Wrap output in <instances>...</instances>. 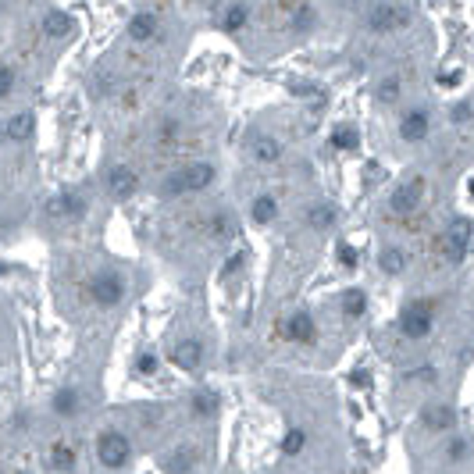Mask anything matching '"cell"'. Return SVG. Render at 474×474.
Instances as JSON below:
<instances>
[{
	"label": "cell",
	"instance_id": "cell-1",
	"mask_svg": "<svg viewBox=\"0 0 474 474\" xmlns=\"http://www.w3.org/2000/svg\"><path fill=\"white\" fill-rule=\"evenodd\" d=\"M214 178H217V168H214V164H207V161H196V164H185L182 171L168 175V178H164V185H161V193H164V196L203 193Z\"/></svg>",
	"mask_w": 474,
	"mask_h": 474
},
{
	"label": "cell",
	"instance_id": "cell-2",
	"mask_svg": "<svg viewBox=\"0 0 474 474\" xmlns=\"http://www.w3.org/2000/svg\"><path fill=\"white\" fill-rule=\"evenodd\" d=\"M97 460H100V467H107V470H122V467L132 460V442H129V435L118 431V428L100 431V435H97Z\"/></svg>",
	"mask_w": 474,
	"mask_h": 474
},
{
	"label": "cell",
	"instance_id": "cell-3",
	"mask_svg": "<svg viewBox=\"0 0 474 474\" xmlns=\"http://www.w3.org/2000/svg\"><path fill=\"white\" fill-rule=\"evenodd\" d=\"M470 235H474V221H470V217H453L449 228L442 232V239H438V254H442V261L460 264V261L467 257Z\"/></svg>",
	"mask_w": 474,
	"mask_h": 474
},
{
	"label": "cell",
	"instance_id": "cell-4",
	"mask_svg": "<svg viewBox=\"0 0 474 474\" xmlns=\"http://www.w3.org/2000/svg\"><path fill=\"white\" fill-rule=\"evenodd\" d=\"M399 328L406 339H424L431 335L435 328V300H414L403 307V318H399Z\"/></svg>",
	"mask_w": 474,
	"mask_h": 474
},
{
	"label": "cell",
	"instance_id": "cell-5",
	"mask_svg": "<svg viewBox=\"0 0 474 474\" xmlns=\"http://www.w3.org/2000/svg\"><path fill=\"white\" fill-rule=\"evenodd\" d=\"M406 26H410V11L396 8L392 0H378V4L367 11V29H375V33H399Z\"/></svg>",
	"mask_w": 474,
	"mask_h": 474
},
{
	"label": "cell",
	"instance_id": "cell-6",
	"mask_svg": "<svg viewBox=\"0 0 474 474\" xmlns=\"http://www.w3.org/2000/svg\"><path fill=\"white\" fill-rule=\"evenodd\" d=\"M125 296V279L118 271H100L90 279V300L97 307H118Z\"/></svg>",
	"mask_w": 474,
	"mask_h": 474
},
{
	"label": "cell",
	"instance_id": "cell-7",
	"mask_svg": "<svg viewBox=\"0 0 474 474\" xmlns=\"http://www.w3.org/2000/svg\"><path fill=\"white\" fill-rule=\"evenodd\" d=\"M421 196H424V178H421V175H414V178H406L403 185H396V189H392L389 207H392L396 214H410V210H417Z\"/></svg>",
	"mask_w": 474,
	"mask_h": 474
},
{
	"label": "cell",
	"instance_id": "cell-8",
	"mask_svg": "<svg viewBox=\"0 0 474 474\" xmlns=\"http://www.w3.org/2000/svg\"><path fill=\"white\" fill-rule=\"evenodd\" d=\"M136 189H139V175H136L129 164H114V168L107 171V193H111L114 200H132Z\"/></svg>",
	"mask_w": 474,
	"mask_h": 474
},
{
	"label": "cell",
	"instance_id": "cell-9",
	"mask_svg": "<svg viewBox=\"0 0 474 474\" xmlns=\"http://www.w3.org/2000/svg\"><path fill=\"white\" fill-rule=\"evenodd\" d=\"M86 200L79 196V193H61V196H54L50 203H47V217H58V221H75V217H82L86 214Z\"/></svg>",
	"mask_w": 474,
	"mask_h": 474
},
{
	"label": "cell",
	"instance_id": "cell-10",
	"mask_svg": "<svg viewBox=\"0 0 474 474\" xmlns=\"http://www.w3.org/2000/svg\"><path fill=\"white\" fill-rule=\"evenodd\" d=\"M286 335H289L293 343L307 346V343H314V339H318V325H314V318H311V314L296 311V314L286 321Z\"/></svg>",
	"mask_w": 474,
	"mask_h": 474
},
{
	"label": "cell",
	"instance_id": "cell-11",
	"mask_svg": "<svg viewBox=\"0 0 474 474\" xmlns=\"http://www.w3.org/2000/svg\"><path fill=\"white\" fill-rule=\"evenodd\" d=\"M171 360H175V367H182V371H200V364H203V346H200L196 339H182V343L171 350Z\"/></svg>",
	"mask_w": 474,
	"mask_h": 474
},
{
	"label": "cell",
	"instance_id": "cell-12",
	"mask_svg": "<svg viewBox=\"0 0 474 474\" xmlns=\"http://www.w3.org/2000/svg\"><path fill=\"white\" fill-rule=\"evenodd\" d=\"M428 129H431V125H428V111H421V107H417V111H406L403 122H399V136H403L406 143H421V139L428 136Z\"/></svg>",
	"mask_w": 474,
	"mask_h": 474
},
{
	"label": "cell",
	"instance_id": "cell-13",
	"mask_svg": "<svg viewBox=\"0 0 474 474\" xmlns=\"http://www.w3.org/2000/svg\"><path fill=\"white\" fill-rule=\"evenodd\" d=\"M40 29H43V36H50V40H65V36H72L75 22H72V15H65V11H47Z\"/></svg>",
	"mask_w": 474,
	"mask_h": 474
},
{
	"label": "cell",
	"instance_id": "cell-14",
	"mask_svg": "<svg viewBox=\"0 0 474 474\" xmlns=\"http://www.w3.org/2000/svg\"><path fill=\"white\" fill-rule=\"evenodd\" d=\"M33 125H36V118H33L29 111H18V114L8 118V125H4V139H11V143H26V139L33 136Z\"/></svg>",
	"mask_w": 474,
	"mask_h": 474
},
{
	"label": "cell",
	"instance_id": "cell-15",
	"mask_svg": "<svg viewBox=\"0 0 474 474\" xmlns=\"http://www.w3.org/2000/svg\"><path fill=\"white\" fill-rule=\"evenodd\" d=\"M250 153H254V161H261V164H275V161L282 157V143H279L275 136H257V139L250 143Z\"/></svg>",
	"mask_w": 474,
	"mask_h": 474
},
{
	"label": "cell",
	"instance_id": "cell-16",
	"mask_svg": "<svg viewBox=\"0 0 474 474\" xmlns=\"http://www.w3.org/2000/svg\"><path fill=\"white\" fill-rule=\"evenodd\" d=\"M421 421H424V428H431V431H446V428L453 424V410H449L446 403H428V406L421 410Z\"/></svg>",
	"mask_w": 474,
	"mask_h": 474
},
{
	"label": "cell",
	"instance_id": "cell-17",
	"mask_svg": "<svg viewBox=\"0 0 474 474\" xmlns=\"http://www.w3.org/2000/svg\"><path fill=\"white\" fill-rule=\"evenodd\" d=\"M129 36H132L136 43H146V40H153V36H157V18H153L150 11H139V15H132V22H129Z\"/></svg>",
	"mask_w": 474,
	"mask_h": 474
},
{
	"label": "cell",
	"instance_id": "cell-18",
	"mask_svg": "<svg viewBox=\"0 0 474 474\" xmlns=\"http://www.w3.org/2000/svg\"><path fill=\"white\" fill-rule=\"evenodd\" d=\"M250 217H254L257 225H271V221L279 217V200H275V196H268V193H264V196H257V200H254V207H250Z\"/></svg>",
	"mask_w": 474,
	"mask_h": 474
},
{
	"label": "cell",
	"instance_id": "cell-19",
	"mask_svg": "<svg viewBox=\"0 0 474 474\" xmlns=\"http://www.w3.org/2000/svg\"><path fill=\"white\" fill-rule=\"evenodd\" d=\"M378 268H382L385 275H403V271H406V254H403L399 247H385V250L378 254Z\"/></svg>",
	"mask_w": 474,
	"mask_h": 474
},
{
	"label": "cell",
	"instance_id": "cell-20",
	"mask_svg": "<svg viewBox=\"0 0 474 474\" xmlns=\"http://www.w3.org/2000/svg\"><path fill=\"white\" fill-rule=\"evenodd\" d=\"M307 225L318 228V232L332 228V225H335V207H332V203H314V207L307 210Z\"/></svg>",
	"mask_w": 474,
	"mask_h": 474
},
{
	"label": "cell",
	"instance_id": "cell-21",
	"mask_svg": "<svg viewBox=\"0 0 474 474\" xmlns=\"http://www.w3.org/2000/svg\"><path fill=\"white\" fill-rule=\"evenodd\" d=\"M364 311H367V296L360 289H346L343 293V314L346 318H364Z\"/></svg>",
	"mask_w": 474,
	"mask_h": 474
},
{
	"label": "cell",
	"instance_id": "cell-22",
	"mask_svg": "<svg viewBox=\"0 0 474 474\" xmlns=\"http://www.w3.org/2000/svg\"><path fill=\"white\" fill-rule=\"evenodd\" d=\"M75 410H79V392H75V389H58V392H54V414L72 417Z\"/></svg>",
	"mask_w": 474,
	"mask_h": 474
},
{
	"label": "cell",
	"instance_id": "cell-23",
	"mask_svg": "<svg viewBox=\"0 0 474 474\" xmlns=\"http://www.w3.org/2000/svg\"><path fill=\"white\" fill-rule=\"evenodd\" d=\"M247 18H250V8H247V4H232V8L225 11V18H221V29L239 33V29L247 26Z\"/></svg>",
	"mask_w": 474,
	"mask_h": 474
},
{
	"label": "cell",
	"instance_id": "cell-24",
	"mask_svg": "<svg viewBox=\"0 0 474 474\" xmlns=\"http://www.w3.org/2000/svg\"><path fill=\"white\" fill-rule=\"evenodd\" d=\"M357 143H360V136H357L353 125H339V129L332 132V146H335V150H357Z\"/></svg>",
	"mask_w": 474,
	"mask_h": 474
},
{
	"label": "cell",
	"instance_id": "cell-25",
	"mask_svg": "<svg viewBox=\"0 0 474 474\" xmlns=\"http://www.w3.org/2000/svg\"><path fill=\"white\" fill-rule=\"evenodd\" d=\"M303 446H307V435L300 428H289L286 438H282V453L286 456H296V453H303Z\"/></svg>",
	"mask_w": 474,
	"mask_h": 474
},
{
	"label": "cell",
	"instance_id": "cell-26",
	"mask_svg": "<svg viewBox=\"0 0 474 474\" xmlns=\"http://www.w3.org/2000/svg\"><path fill=\"white\" fill-rule=\"evenodd\" d=\"M50 460H54L58 470H72V467H75V453H72V446H65V442H58V446L50 449Z\"/></svg>",
	"mask_w": 474,
	"mask_h": 474
},
{
	"label": "cell",
	"instance_id": "cell-27",
	"mask_svg": "<svg viewBox=\"0 0 474 474\" xmlns=\"http://www.w3.org/2000/svg\"><path fill=\"white\" fill-rule=\"evenodd\" d=\"M217 410V396H210V392H196L193 396V414L196 417H210Z\"/></svg>",
	"mask_w": 474,
	"mask_h": 474
},
{
	"label": "cell",
	"instance_id": "cell-28",
	"mask_svg": "<svg viewBox=\"0 0 474 474\" xmlns=\"http://www.w3.org/2000/svg\"><path fill=\"white\" fill-rule=\"evenodd\" d=\"M375 97H378L382 104H396V100H399V79H382L378 90H375Z\"/></svg>",
	"mask_w": 474,
	"mask_h": 474
},
{
	"label": "cell",
	"instance_id": "cell-29",
	"mask_svg": "<svg viewBox=\"0 0 474 474\" xmlns=\"http://www.w3.org/2000/svg\"><path fill=\"white\" fill-rule=\"evenodd\" d=\"M293 29H296V33H311V29H314V11H311V4H303V8L293 11Z\"/></svg>",
	"mask_w": 474,
	"mask_h": 474
},
{
	"label": "cell",
	"instance_id": "cell-30",
	"mask_svg": "<svg viewBox=\"0 0 474 474\" xmlns=\"http://www.w3.org/2000/svg\"><path fill=\"white\" fill-rule=\"evenodd\" d=\"M210 235H214V239H228V235H232V217L228 214H214L210 217Z\"/></svg>",
	"mask_w": 474,
	"mask_h": 474
},
{
	"label": "cell",
	"instance_id": "cell-31",
	"mask_svg": "<svg viewBox=\"0 0 474 474\" xmlns=\"http://www.w3.org/2000/svg\"><path fill=\"white\" fill-rule=\"evenodd\" d=\"M11 90H15V68L11 65H0V100L11 97Z\"/></svg>",
	"mask_w": 474,
	"mask_h": 474
},
{
	"label": "cell",
	"instance_id": "cell-32",
	"mask_svg": "<svg viewBox=\"0 0 474 474\" xmlns=\"http://www.w3.org/2000/svg\"><path fill=\"white\" fill-rule=\"evenodd\" d=\"M175 136H178V122H164L157 139H161V146H171V143H175Z\"/></svg>",
	"mask_w": 474,
	"mask_h": 474
},
{
	"label": "cell",
	"instance_id": "cell-33",
	"mask_svg": "<svg viewBox=\"0 0 474 474\" xmlns=\"http://www.w3.org/2000/svg\"><path fill=\"white\" fill-rule=\"evenodd\" d=\"M339 264L343 268H357V250L346 247V243H339Z\"/></svg>",
	"mask_w": 474,
	"mask_h": 474
},
{
	"label": "cell",
	"instance_id": "cell-34",
	"mask_svg": "<svg viewBox=\"0 0 474 474\" xmlns=\"http://www.w3.org/2000/svg\"><path fill=\"white\" fill-rule=\"evenodd\" d=\"M289 93H293V97H318V90H314L311 82H293Z\"/></svg>",
	"mask_w": 474,
	"mask_h": 474
},
{
	"label": "cell",
	"instance_id": "cell-35",
	"mask_svg": "<svg viewBox=\"0 0 474 474\" xmlns=\"http://www.w3.org/2000/svg\"><path fill=\"white\" fill-rule=\"evenodd\" d=\"M470 114H474V111H470V104H456V107H453V114H449V118H453V122H456V125H460V122H467V118H470Z\"/></svg>",
	"mask_w": 474,
	"mask_h": 474
},
{
	"label": "cell",
	"instance_id": "cell-36",
	"mask_svg": "<svg viewBox=\"0 0 474 474\" xmlns=\"http://www.w3.org/2000/svg\"><path fill=\"white\" fill-rule=\"evenodd\" d=\"M463 453H467V438H453V442H449V456H453V460H460Z\"/></svg>",
	"mask_w": 474,
	"mask_h": 474
},
{
	"label": "cell",
	"instance_id": "cell-37",
	"mask_svg": "<svg viewBox=\"0 0 474 474\" xmlns=\"http://www.w3.org/2000/svg\"><path fill=\"white\" fill-rule=\"evenodd\" d=\"M136 367H139L143 375H150V371H157V357H150V353H146V357H139V364H136Z\"/></svg>",
	"mask_w": 474,
	"mask_h": 474
},
{
	"label": "cell",
	"instance_id": "cell-38",
	"mask_svg": "<svg viewBox=\"0 0 474 474\" xmlns=\"http://www.w3.org/2000/svg\"><path fill=\"white\" fill-rule=\"evenodd\" d=\"M279 4H282L286 11H296V8H303V4H311V0H279Z\"/></svg>",
	"mask_w": 474,
	"mask_h": 474
},
{
	"label": "cell",
	"instance_id": "cell-39",
	"mask_svg": "<svg viewBox=\"0 0 474 474\" xmlns=\"http://www.w3.org/2000/svg\"><path fill=\"white\" fill-rule=\"evenodd\" d=\"M339 4H343V8H357V0H339Z\"/></svg>",
	"mask_w": 474,
	"mask_h": 474
},
{
	"label": "cell",
	"instance_id": "cell-40",
	"mask_svg": "<svg viewBox=\"0 0 474 474\" xmlns=\"http://www.w3.org/2000/svg\"><path fill=\"white\" fill-rule=\"evenodd\" d=\"M193 4H210V0H193Z\"/></svg>",
	"mask_w": 474,
	"mask_h": 474
},
{
	"label": "cell",
	"instance_id": "cell-41",
	"mask_svg": "<svg viewBox=\"0 0 474 474\" xmlns=\"http://www.w3.org/2000/svg\"><path fill=\"white\" fill-rule=\"evenodd\" d=\"M470 193H474V182H470Z\"/></svg>",
	"mask_w": 474,
	"mask_h": 474
}]
</instances>
